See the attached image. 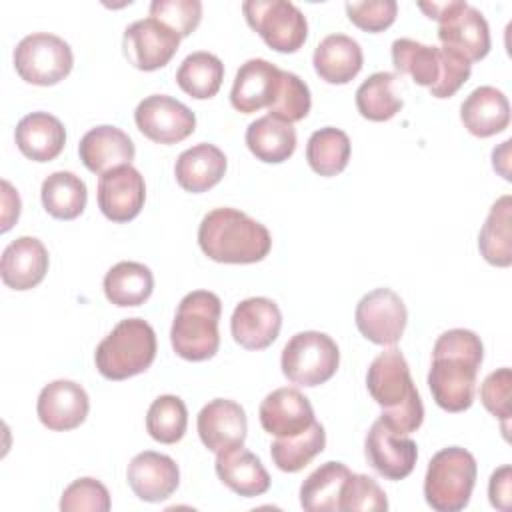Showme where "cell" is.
<instances>
[{
  "label": "cell",
  "mask_w": 512,
  "mask_h": 512,
  "mask_svg": "<svg viewBox=\"0 0 512 512\" xmlns=\"http://www.w3.org/2000/svg\"><path fill=\"white\" fill-rule=\"evenodd\" d=\"M482 358V340L472 330L452 328L438 336L432 350L428 386L442 410L464 412L472 406Z\"/></svg>",
  "instance_id": "6da1fadb"
},
{
  "label": "cell",
  "mask_w": 512,
  "mask_h": 512,
  "mask_svg": "<svg viewBox=\"0 0 512 512\" xmlns=\"http://www.w3.org/2000/svg\"><path fill=\"white\" fill-rule=\"evenodd\" d=\"M366 386L370 396L382 408L380 420L394 432L410 434L422 426L424 406L412 382L408 362L400 350H384L370 362Z\"/></svg>",
  "instance_id": "7a4b0ae2"
},
{
  "label": "cell",
  "mask_w": 512,
  "mask_h": 512,
  "mask_svg": "<svg viewBox=\"0 0 512 512\" xmlns=\"http://www.w3.org/2000/svg\"><path fill=\"white\" fill-rule=\"evenodd\" d=\"M202 252L222 264H254L268 256L272 238L264 224L236 208H214L198 226Z\"/></svg>",
  "instance_id": "3957f363"
},
{
  "label": "cell",
  "mask_w": 512,
  "mask_h": 512,
  "mask_svg": "<svg viewBox=\"0 0 512 512\" xmlns=\"http://www.w3.org/2000/svg\"><path fill=\"white\" fill-rule=\"evenodd\" d=\"M220 312L222 302L214 292H188L180 300L170 328V342L174 352L190 362H202L212 358L220 346Z\"/></svg>",
  "instance_id": "277c9868"
},
{
  "label": "cell",
  "mask_w": 512,
  "mask_h": 512,
  "mask_svg": "<svg viewBox=\"0 0 512 512\" xmlns=\"http://www.w3.org/2000/svg\"><path fill=\"white\" fill-rule=\"evenodd\" d=\"M154 358L156 334L142 318L120 320L94 352L96 368L108 380H126L142 374Z\"/></svg>",
  "instance_id": "5b68a950"
},
{
  "label": "cell",
  "mask_w": 512,
  "mask_h": 512,
  "mask_svg": "<svg viewBox=\"0 0 512 512\" xmlns=\"http://www.w3.org/2000/svg\"><path fill=\"white\" fill-rule=\"evenodd\" d=\"M478 466L474 456L460 448L448 446L432 456L424 476V498L438 512H458L470 502L476 484Z\"/></svg>",
  "instance_id": "8992f818"
},
{
  "label": "cell",
  "mask_w": 512,
  "mask_h": 512,
  "mask_svg": "<svg viewBox=\"0 0 512 512\" xmlns=\"http://www.w3.org/2000/svg\"><path fill=\"white\" fill-rule=\"evenodd\" d=\"M418 8L438 26L442 46L458 52L470 64L490 52V28L484 14L462 0L418 2Z\"/></svg>",
  "instance_id": "52a82bcc"
},
{
  "label": "cell",
  "mask_w": 512,
  "mask_h": 512,
  "mask_svg": "<svg viewBox=\"0 0 512 512\" xmlns=\"http://www.w3.org/2000/svg\"><path fill=\"white\" fill-rule=\"evenodd\" d=\"M340 364V350L336 342L316 330L294 334L282 350V374L300 386H320L328 382Z\"/></svg>",
  "instance_id": "ba28073f"
},
{
  "label": "cell",
  "mask_w": 512,
  "mask_h": 512,
  "mask_svg": "<svg viewBox=\"0 0 512 512\" xmlns=\"http://www.w3.org/2000/svg\"><path fill=\"white\" fill-rule=\"evenodd\" d=\"M74 64L68 42L56 34L34 32L24 36L14 48V68L18 76L34 86H52L64 80Z\"/></svg>",
  "instance_id": "9c48e42d"
},
{
  "label": "cell",
  "mask_w": 512,
  "mask_h": 512,
  "mask_svg": "<svg viewBox=\"0 0 512 512\" xmlns=\"http://www.w3.org/2000/svg\"><path fill=\"white\" fill-rule=\"evenodd\" d=\"M248 26L276 52L300 50L308 36V22L302 10L286 0H248L242 4Z\"/></svg>",
  "instance_id": "30bf717a"
},
{
  "label": "cell",
  "mask_w": 512,
  "mask_h": 512,
  "mask_svg": "<svg viewBox=\"0 0 512 512\" xmlns=\"http://www.w3.org/2000/svg\"><path fill=\"white\" fill-rule=\"evenodd\" d=\"M354 318L366 340L380 346H394L404 334L408 312L394 290L376 288L360 298Z\"/></svg>",
  "instance_id": "8fae6325"
},
{
  "label": "cell",
  "mask_w": 512,
  "mask_h": 512,
  "mask_svg": "<svg viewBox=\"0 0 512 512\" xmlns=\"http://www.w3.org/2000/svg\"><path fill=\"white\" fill-rule=\"evenodd\" d=\"M138 130L158 144H176L196 130L194 112L166 94L146 96L134 110Z\"/></svg>",
  "instance_id": "7c38bea8"
},
{
  "label": "cell",
  "mask_w": 512,
  "mask_h": 512,
  "mask_svg": "<svg viewBox=\"0 0 512 512\" xmlns=\"http://www.w3.org/2000/svg\"><path fill=\"white\" fill-rule=\"evenodd\" d=\"M124 56L144 72L166 66L180 46V36L156 18H142L124 30Z\"/></svg>",
  "instance_id": "4fadbf2b"
},
{
  "label": "cell",
  "mask_w": 512,
  "mask_h": 512,
  "mask_svg": "<svg viewBox=\"0 0 512 512\" xmlns=\"http://www.w3.org/2000/svg\"><path fill=\"white\" fill-rule=\"evenodd\" d=\"M368 464L388 480L406 478L416 464L418 448L406 434L394 432L384 420H376L364 440Z\"/></svg>",
  "instance_id": "5bb4252c"
},
{
  "label": "cell",
  "mask_w": 512,
  "mask_h": 512,
  "mask_svg": "<svg viewBox=\"0 0 512 512\" xmlns=\"http://www.w3.org/2000/svg\"><path fill=\"white\" fill-rule=\"evenodd\" d=\"M146 200L144 176L130 164L104 172L98 180V208L112 222L134 220Z\"/></svg>",
  "instance_id": "9a60e30c"
},
{
  "label": "cell",
  "mask_w": 512,
  "mask_h": 512,
  "mask_svg": "<svg viewBox=\"0 0 512 512\" xmlns=\"http://www.w3.org/2000/svg\"><path fill=\"white\" fill-rule=\"evenodd\" d=\"M282 314L274 300L256 296L242 300L230 318L232 338L246 350H264L280 334Z\"/></svg>",
  "instance_id": "2e32d148"
},
{
  "label": "cell",
  "mask_w": 512,
  "mask_h": 512,
  "mask_svg": "<svg viewBox=\"0 0 512 512\" xmlns=\"http://www.w3.org/2000/svg\"><path fill=\"white\" fill-rule=\"evenodd\" d=\"M90 410L86 390L74 380H54L40 390L36 412L40 422L54 432L78 428Z\"/></svg>",
  "instance_id": "e0dca14e"
},
{
  "label": "cell",
  "mask_w": 512,
  "mask_h": 512,
  "mask_svg": "<svg viewBox=\"0 0 512 512\" xmlns=\"http://www.w3.org/2000/svg\"><path fill=\"white\" fill-rule=\"evenodd\" d=\"M196 428L202 444L218 454L244 444L248 430L246 412L234 400L214 398L198 412Z\"/></svg>",
  "instance_id": "ac0fdd59"
},
{
  "label": "cell",
  "mask_w": 512,
  "mask_h": 512,
  "mask_svg": "<svg viewBox=\"0 0 512 512\" xmlns=\"http://www.w3.org/2000/svg\"><path fill=\"white\" fill-rule=\"evenodd\" d=\"M126 480L140 500L162 502L178 488L180 470L170 456L144 450L130 460Z\"/></svg>",
  "instance_id": "d6986e66"
},
{
  "label": "cell",
  "mask_w": 512,
  "mask_h": 512,
  "mask_svg": "<svg viewBox=\"0 0 512 512\" xmlns=\"http://www.w3.org/2000/svg\"><path fill=\"white\" fill-rule=\"evenodd\" d=\"M282 70L264 58L246 60L234 78L230 102L242 114L270 108L278 94Z\"/></svg>",
  "instance_id": "ffe728a7"
},
{
  "label": "cell",
  "mask_w": 512,
  "mask_h": 512,
  "mask_svg": "<svg viewBox=\"0 0 512 512\" xmlns=\"http://www.w3.org/2000/svg\"><path fill=\"white\" fill-rule=\"evenodd\" d=\"M264 432L284 438L306 430L314 422L310 400L296 388H276L260 404L258 410Z\"/></svg>",
  "instance_id": "44dd1931"
},
{
  "label": "cell",
  "mask_w": 512,
  "mask_h": 512,
  "mask_svg": "<svg viewBox=\"0 0 512 512\" xmlns=\"http://www.w3.org/2000/svg\"><path fill=\"white\" fill-rule=\"evenodd\" d=\"M48 262V250L38 238L20 236L12 240L2 252V282L12 290H30L44 280Z\"/></svg>",
  "instance_id": "7402d4cb"
},
{
  "label": "cell",
  "mask_w": 512,
  "mask_h": 512,
  "mask_svg": "<svg viewBox=\"0 0 512 512\" xmlns=\"http://www.w3.org/2000/svg\"><path fill=\"white\" fill-rule=\"evenodd\" d=\"M78 154L82 164L90 172L102 176L112 168L130 164L134 160L136 150H134V142L124 130L102 124L88 130L82 136L78 144Z\"/></svg>",
  "instance_id": "603a6c76"
},
{
  "label": "cell",
  "mask_w": 512,
  "mask_h": 512,
  "mask_svg": "<svg viewBox=\"0 0 512 512\" xmlns=\"http://www.w3.org/2000/svg\"><path fill=\"white\" fill-rule=\"evenodd\" d=\"M460 120L464 128L478 138L494 136L510 124L508 98L494 86H478L462 102Z\"/></svg>",
  "instance_id": "cb8c5ba5"
},
{
  "label": "cell",
  "mask_w": 512,
  "mask_h": 512,
  "mask_svg": "<svg viewBox=\"0 0 512 512\" xmlns=\"http://www.w3.org/2000/svg\"><path fill=\"white\" fill-rule=\"evenodd\" d=\"M218 478L238 496L254 498L270 488V474L256 454L244 446H234L216 454Z\"/></svg>",
  "instance_id": "d4e9b609"
},
{
  "label": "cell",
  "mask_w": 512,
  "mask_h": 512,
  "mask_svg": "<svg viewBox=\"0 0 512 512\" xmlns=\"http://www.w3.org/2000/svg\"><path fill=\"white\" fill-rule=\"evenodd\" d=\"M14 138L18 150L32 162H50L64 150L66 130L56 116L32 112L16 124Z\"/></svg>",
  "instance_id": "484cf974"
},
{
  "label": "cell",
  "mask_w": 512,
  "mask_h": 512,
  "mask_svg": "<svg viewBox=\"0 0 512 512\" xmlns=\"http://www.w3.org/2000/svg\"><path fill=\"white\" fill-rule=\"evenodd\" d=\"M224 152L208 142L196 144L184 150L174 166V176L180 188L192 194H200L216 186L226 172Z\"/></svg>",
  "instance_id": "4316f807"
},
{
  "label": "cell",
  "mask_w": 512,
  "mask_h": 512,
  "mask_svg": "<svg viewBox=\"0 0 512 512\" xmlns=\"http://www.w3.org/2000/svg\"><path fill=\"white\" fill-rule=\"evenodd\" d=\"M362 48L346 34L326 36L314 50L316 74L328 84H348L362 70Z\"/></svg>",
  "instance_id": "83f0119b"
},
{
  "label": "cell",
  "mask_w": 512,
  "mask_h": 512,
  "mask_svg": "<svg viewBox=\"0 0 512 512\" xmlns=\"http://www.w3.org/2000/svg\"><path fill=\"white\" fill-rule=\"evenodd\" d=\"M352 472L342 462H324L300 486V506L308 512H340L342 488Z\"/></svg>",
  "instance_id": "f1b7e54d"
},
{
  "label": "cell",
  "mask_w": 512,
  "mask_h": 512,
  "mask_svg": "<svg viewBox=\"0 0 512 512\" xmlns=\"http://www.w3.org/2000/svg\"><path fill=\"white\" fill-rule=\"evenodd\" d=\"M154 290V276L142 262L124 260L114 264L104 276V294L108 302L120 308L144 304Z\"/></svg>",
  "instance_id": "f546056e"
},
{
  "label": "cell",
  "mask_w": 512,
  "mask_h": 512,
  "mask_svg": "<svg viewBox=\"0 0 512 512\" xmlns=\"http://www.w3.org/2000/svg\"><path fill=\"white\" fill-rule=\"evenodd\" d=\"M246 146L258 160L266 164H280L296 150V130L288 122L262 116L248 126Z\"/></svg>",
  "instance_id": "4dcf8cb0"
},
{
  "label": "cell",
  "mask_w": 512,
  "mask_h": 512,
  "mask_svg": "<svg viewBox=\"0 0 512 512\" xmlns=\"http://www.w3.org/2000/svg\"><path fill=\"white\" fill-rule=\"evenodd\" d=\"M40 198L50 216L58 220H74L86 208L88 190L80 176L68 170H58L44 178Z\"/></svg>",
  "instance_id": "1f68e13d"
},
{
  "label": "cell",
  "mask_w": 512,
  "mask_h": 512,
  "mask_svg": "<svg viewBox=\"0 0 512 512\" xmlns=\"http://www.w3.org/2000/svg\"><path fill=\"white\" fill-rule=\"evenodd\" d=\"M510 222H512V198L504 194L492 204L478 234V250L484 256V260L492 266L506 268L512 264Z\"/></svg>",
  "instance_id": "d6a6232c"
},
{
  "label": "cell",
  "mask_w": 512,
  "mask_h": 512,
  "mask_svg": "<svg viewBox=\"0 0 512 512\" xmlns=\"http://www.w3.org/2000/svg\"><path fill=\"white\" fill-rule=\"evenodd\" d=\"M392 64L400 74H408L418 86L432 88L440 78L442 56L436 46L412 38H398L392 42Z\"/></svg>",
  "instance_id": "836d02e7"
},
{
  "label": "cell",
  "mask_w": 512,
  "mask_h": 512,
  "mask_svg": "<svg viewBox=\"0 0 512 512\" xmlns=\"http://www.w3.org/2000/svg\"><path fill=\"white\" fill-rule=\"evenodd\" d=\"M224 80V64L218 56L198 50L188 54L178 72L176 84L196 100H206L218 94Z\"/></svg>",
  "instance_id": "e575fe53"
},
{
  "label": "cell",
  "mask_w": 512,
  "mask_h": 512,
  "mask_svg": "<svg viewBox=\"0 0 512 512\" xmlns=\"http://www.w3.org/2000/svg\"><path fill=\"white\" fill-rule=\"evenodd\" d=\"M326 446V432L320 422H312L306 430L284 436L272 442L270 456L278 470L282 472H300L304 466L312 462Z\"/></svg>",
  "instance_id": "d590c367"
},
{
  "label": "cell",
  "mask_w": 512,
  "mask_h": 512,
  "mask_svg": "<svg viewBox=\"0 0 512 512\" xmlns=\"http://www.w3.org/2000/svg\"><path fill=\"white\" fill-rule=\"evenodd\" d=\"M306 160L310 168L320 176L340 174L350 160V138L344 130L326 126L308 138Z\"/></svg>",
  "instance_id": "8d00e7d4"
},
{
  "label": "cell",
  "mask_w": 512,
  "mask_h": 512,
  "mask_svg": "<svg viewBox=\"0 0 512 512\" xmlns=\"http://www.w3.org/2000/svg\"><path fill=\"white\" fill-rule=\"evenodd\" d=\"M396 74L374 72L356 90V108L362 118L386 122L402 110V98L394 92Z\"/></svg>",
  "instance_id": "74e56055"
},
{
  "label": "cell",
  "mask_w": 512,
  "mask_h": 512,
  "mask_svg": "<svg viewBox=\"0 0 512 512\" xmlns=\"http://www.w3.org/2000/svg\"><path fill=\"white\" fill-rule=\"evenodd\" d=\"M188 426V410L182 398L174 394L158 396L146 414L148 434L162 444H176L182 440Z\"/></svg>",
  "instance_id": "f35d334b"
},
{
  "label": "cell",
  "mask_w": 512,
  "mask_h": 512,
  "mask_svg": "<svg viewBox=\"0 0 512 512\" xmlns=\"http://www.w3.org/2000/svg\"><path fill=\"white\" fill-rule=\"evenodd\" d=\"M310 106H312V98H310L308 84L300 76L282 70L278 94L268 108V116L294 124L308 116Z\"/></svg>",
  "instance_id": "ab89813d"
},
{
  "label": "cell",
  "mask_w": 512,
  "mask_h": 512,
  "mask_svg": "<svg viewBox=\"0 0 512 512\" xmlns=\"http://www.w3.org/2000/svg\"><path fill=\"white\" fill-rule=\"evenodd\" d=\"M354 510H370L384 512L388 510L386 492L378 486V482L366 474H350L340 496V512Z\"/></svg>",
  "instance_id": "60d3db41"
},
{
  "label": "cell",
  "mask_w": 512,
  "mask_h": 512,
  "mask_svg": "<svg viewBox=\"0 0 512 512\" xmlns=\"http://www.w3.org/2000/svg\"><path fill=\"white\" fill-rule=\"evenodd\" d=\"M150 16L166 24L180 38L190 36L202 20L200 0H154L150 4Z\"/></svg>",
  "instance_id": "b9f144b4"
},
{
  "label": "cell",
  "mask_w": 512,
  "mask_h": 512,
  "mask_svg": "<svg viewBox=\"0 0 512 512\" xmlns=\"http://www.w3.org/2000/svg\"><path fill=\"white\" fill-rule=\"evenodd\" d=\"M62 512H108L110 494L108 488L96 478L74 480L60 498Z\"/></svg>",
  "instance_id": "7bdbcfd3"
},
{
  "label": "cell",
  "mask_w": 512,
  "mask_h": 512,
  "mask_svg": "<svg viewBox=\"0 0 512 512\" xmlns=\"http://www.w3.org/2000/svg\"><path fill=\"white\" fill-rule=\"evenodd\" d=\"M510 388H512L510 368H498L490 372L480 384V400L484 408L502 422L504 438H508V420L512 416Z\"/></svg>",
  "instance_id": "ee69618b"
},
{
  "label": "cell",
  "mask_w": 512,
  "mask_h": 512,
  "mask_svg": "<svg viewBox=\"0 0 512 512\" xmlns=\"http://www.w3.org/2000/svg\"><path fill=\"white\" fill-rule=\"evenodd\" d=\"M348 18L354 26L366 32H382L396 20L398 4L396 0H366V2H346Z\"/></svg>",
  "instance_id": "f6af8a7d"
},
{
  "label": "cell",
  "mask_w": 512,
  "mask_h": 512,
  "mask_svg": "<svg viewBox=\"0 0 512 512\" xmlns=\"http://www.w3.org/2000/svg\"><path fill=\"white\" fill-rule=\"evenodd\" d=\"M440 56H442L440 78L428 90L434 98H450L460 90V86H464V82H468L472 64L464 56H460L458 52H454L446 46L440 48Z\"/></svg>",
  "instance_id": "bcb514c9"
},
{
  "label": "cell",
  "mask_w": 512,
  "mask_h": 512,
  "mask_svg": "<svg viewBox=\"0 0 512 512\" xmlns=\"http://www.w3.org/2000/svg\"><path fill=\"white\" fill-rule=\"evenodd\" d=\"M512 468L500 466L498 470L492 472L490 482H488V496L490 504L502 512L510 510V498H512Z\"/></svg>",
  "instance_id": "7dc6e473"
},
{
  "label": "cell",
  "mask_w": 512,
  "mask_h": 512,
  "mask_svg": "<svg viewBox=\"0 0 512 512\" xmlns=\"http://www.w3.org/2000/svg\"><path fill=\"white\" fill-rule=\"evenodd\" d=\"M2 206L4 208H2V226H0V230L8 232L20 216V196L10 186L8 180H2Z\"/></svg>",
  "instance_id": "c3c4849f"
}]
</instances>
